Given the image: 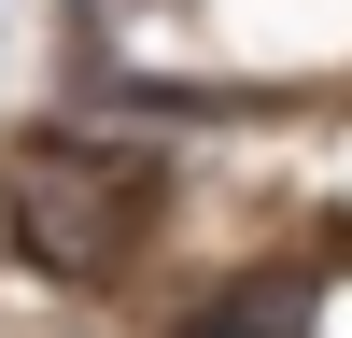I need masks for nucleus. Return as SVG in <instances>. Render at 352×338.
I'll use <instances>...</instances> for the list:
<instances>
[{
    "mask_svg": "<svg viewBox=\"0 0 352 338\" xmlns=\"http://www.w3.org/2000/svg\"><path fill=\"white\" fill-rule=\"evenodd\" d=\"M0 240H14V268L71 282V296L113 282L155 240V155L141 141H85V127H28L0 155Z\"/></svg>",
    "mask_w": 352,
    "mask_h": 338,
    "instance_id": "f257e3e1",
    "label": "nucleus"
}]
</instances>
